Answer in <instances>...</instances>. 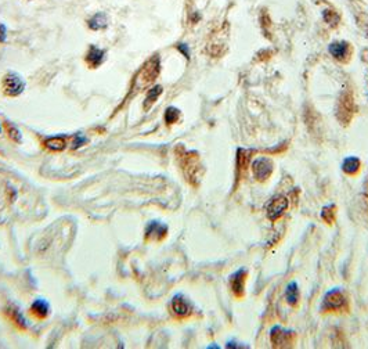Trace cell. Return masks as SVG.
<instances>
[{
  "mask_svg": "<svg viewBox=\"0 0 368 349\" xmlns=\"http://www.w3.org/2000/svg\"><path fill=\"white\" fill-rule=\"evenodd\" d=\"M161 72V60L158 56H152L145 61L139 72L136 73L135 81H133V89L136 92L139 90H144V89L150 88L151 85L155 82L158 75Z\"/></svg>",
  "mask_w": 368,
  "mask_h": 349,
  "instance_id": "cell-1",
  "label": "cell"
},
{
  "mask_svg": "<svg viewBox=\"0 0 368 349\" xmlns=\"http://www.w3.org/2000/svg\"><path fill=\"white\" fill-rule=\"evenodd\" d=\"M183 173L192 186H198L202 175V165L197 152H183L179 156Z\"/></svg>",
  "mask_w": 368,
  "mask_h": 349,
  "instance_id": "cell-2",
  "label": "cell"
},
{
  "mask_svg": "<svg viewBox=\"0 0 368 349\" xmlns=\"http://www.w3.org/2000/svg\"><path fill=\"white\" fill-rule=\"evenodd\" d=\"M354 112H356V104H354L353 94L350 92H343L338 100L337 118L342 125H348L352 121Z\"/></svg>",
  "mask_w": 368,
  "mask_h": 349,
  "instance_id": "cell-3",
  "label": "cell"
},
{
  "mask_svg": "<svg viewBox=\"0 0 368 349\" xmlns=\"http://www.w3.org/2000/svg\"><path fill=\"white\" fill-rule=\"evenodd\" d=\"M346 307V297L338 288H334L325 294L322 299L321 309L324 312H334V311H343Z\"/></svg>",
  "mask_w": 368,
  "mask_h": 349,
  "instance_id": "cell-4",
  "label": "cell"
},
{
  "mask_svg": "<svg viewBox=\"0 0 368 349\" xmlns=\"http://www.w3.org/2000/svg\"><path fill=\"white\" fill-rule=\"evenodd\" d=\"M270 339L275 348H290L295 342V333L290 330H284L280 326H275L270 331Z\"/></svg>",
  "mask_w": 368,
  "mask_h": 349,
  "instance_id": "cell-5",
  "label": "cell"
},
{
  "mask_svg": "<svg viewBox=\"0 0 368 349\" xmlns=\"http://www.w3.org/2000/svg\"><path fill=\"white\" fill-rule=\"evenodd\" d=\"M25 84L24 81L14 72H10L5 75V78L2 81V89H3V93L6 96H10V97H16L18 94L24 92Z\"/></svg>",
  "mask_w": 368,
  "mask_h": 349,
  "instance_id": "cell-6",
  "label": "cell"
},
{
  "mask_svg": "<svg viewBox=\"0 0 368 349\" xmlns=\"http://www.w3.org/2000/svg\"><path fill=\"white\" fill-rule=\"evenodd\" d=\"M252 172H254V176L256 177V180L265 182L273 173V162L269 158H266V157H259L252 164Z\"/></svg>",
  "mask_w": 368,
  "mask_h": 349,
  "instance_id": "cell-7",
  "label": "cell"
},
{
  "mask_svg": "<svg viewBox=\"0 0 368 349\" xmlns=\"http://www.w3.org/2000/svg\"><path fill=\"white\" fill-rule=\"evenodd\" d=\"M288 208V200L285 197H275L270 201L267 207V216L271 222H275Z\"/></svg>",
  "mask_w": 368,
  "mask_h": 349,
  "instance_id": "cell-8",
  "label": "cell"
},
{
  "mask_svg": "<svg viewBox=\"0 0 368 349\" xmlns=\"http://www.w3.org/2000/svg\"><path fill=\"white\" fill-rule=\"evenodd\" d=\"M245 280H247V272L239 269L234 273L230 279V288L237 298H242L245 294Z\"/></svg>",
  "mask_w": 368,
  "mask_h": 349,
  "instance_id": "cell-9",
  "label": "cell"
},
{
  "mask_svg": "<svg viewBox=\"0 0 368 349\" xmlns=\"http://www.w3.org/2000/svg\"><path fill=\"white\" fill-rule=\"evenodd\" d=\"M171 309L173 315L177 318H187V316L191 315V305L182 295H176L172 299Z\"/></svg>",
  "mask_w": 368,
  "mask_h": 349,
  "instance_id": "cell-10",
  "label": "cell"
},
{
  "mask_svg": "<svg viewBox=\"0 0 368 349\" xmlns=\"http://www.w3.org/2000/svg\"><path fill=\"white\" fill-rule=\"evenodd\" d=\"M168 227L165 224L158 223V222H151L147 229H145V239L147 240H154V241H161L166 236Z\"/></svg>",
  "mask_w": 368,
  "mask_h": 349,
  "instance_id": "cell-11",
  "label": "cell"
},
{
  "mask_svg": "<svg viewBox=\"0 0 368 349\" xmlns=\"http://www.w3.org/2000/svg\"><path fill=\"white\" fill-rule=\"evenodd\" d=\"M330 53L331 56L337 58V60H346V58L350 56V47H349V43L346 42H334L330 45Z\"/></svg>",
  "mask_w": 368,
  "mask_h": 349,
  "instance_id": "cell-12",
  "label": "cell"
},
{
  "mask_svg": "<svg viewBox=\"0 0 368 349\" xmlns=\"http://www.w3.org/2000/svg\"><path fill=\"white\" fill-rule=\"evenodd\" d=\"M104 50L96 46H90L88 54H86V63L92 68H97L104 61Z\"/></svg>",
  "mask_w": 368,
  "mask_h": 349,
  "instance_id": "cell-13",
  "label": "cell"
},
{
  "mask_svg": "<svg viewBox=\"0 0 368 349\" xmlns=\"http://www.w3.org/2000/svg\"><path fill=\"white\" fill-rule=\"evenodd\" d=\"M49 312H50V307L45 299H36L32 303L31 313L36 319H46L49 316Z\"/></svg>",
  "mask_w": 368,
  "mask_h": 349,
  "instance_id": "cell-14",
  "label": "cell"
},
{
  "mask_svg": "<svg viewBox=\"0 0 368 349\" xmlns=\"http://www.w3.org/2000/svg\"><path fill=\"white\" fill-rule=\"evenodd\" d=\"M6 313H7V316H9V319H10L11 322L13 323L16 324L17 327H20L22 328V330H25L26 328V322H25V319H24V316L21 315V312L17 309L16 306H10V307H7V311H6Z\"/></svg>",
  "mask_w": 368,
  "mask_h": 349,
  "instance_id": "cell-15",
  "label": "cell"
},
{
  "mask_svg": "<svg viewBox=\"0 0 368 349\" xmlns=\"http://www.w3.org/2000/svg\"><path fill=\"white\" fill-rule=\"evenodd\" d=\"M360 165H361V162L358 158L356 157H349L346 158L342 164V169L343 172L348 173V175H356V173L360 171Z\"/></svg>",
  "mask_w": 368,
  "mask_h": 349,
  "instance_id": "cell-16",
  "label": "cell"
},
{
  "mask_svg": "<svg viewBox=\"0 0 368 349\" xmlns=\"http://www.w3.org/2000/svg\"><path fill=\"white\" fill-rule=\"evenodd\" d=\"M45 146L52 150V151H62L67 147V140L62 136H56V137H49L45 141Z\"/></svg>",
  "mask_w": 368,
  "mask_h": 349,
  "instance_id": "cell-17",
  "label": "cell"
},
{
  "mask_svg": "<svg viewBox=\"0 0 368 349\" xmlns=\"http://www.w3.org/2000/svg\"><path fill=\"white\" fill-rule=\"evenodd\" d=\"M108 24V20H107V16L104 14V13H97V14H94L90 20H89V26H90V29H93V31H100V29H103L105 28Z\"/></svg>",
  "mask_w": 368,
  "mask_h": 349,
  "instance_id": "cell-18",
  "label": "cell"
},
{
  "mask_svg": "<svg viewBox=\"0 0 368 349\" xmlns=\"http://www.w3.org/2000/svg\"><path fill=\"white\" fill-rule=\"evenodd\" d=\"M161 94H162V86H154L152 89H150V92H148L147 96H145L144 103H143V108H144L145 111H148V109L151 108V105L155 103Z\"/></svg>",
  "mask_w": 368,
  "mask_h": 349,
  "instance_id": "cell-19",
  "label": "cell"
},
{
  "mask_svg": "<svg viewBox=\"0 0 368 349\" xmlns=\"http://www.w3.org/2000/svg\"><path fill=\"white\" fill-rule=\"evenodd\" d=\"M285 299L287 302L290 303V305H296L298 301H299V288H298V284L295 282H292L288 284L287 287V291H285Z\"/></svg>",
  "mask_w": 368,
  "mask_h": 349,
  "instance_id": "cell-20",
  "label": "cell"
},
{
  "mask_svg": "<svg viewBox=\"0 0 368 349\" xmlns=\"http://www.w3.org/2000/svg\"><path fill=\"white\" fill-rule=\"evenodd\" d=\"M251 154H252V151H249V150H244V148H239L238 152H237V167H238L239 173L242 172V171H245L247 167H248Z\"/></svg>",
  "mask_w": 368,
  "mask_h": 349,
  "instance_id": "cell-21",
  "label": "cell"
},
{
  "mask_svg": "<svg viewBox=\"0 0 368 349\" xmlns=\"http://www.w3.org/2000/svg\"><path fill=\"white\" fill-rule=\"evenodd\" d=\"M335 215H337V207L335 205H327L322 208L321 216L324 219V222H327L328 224H332L335 222Z\"/></svg>",
  "mask_w": 368,
  "mask_h": 349,
  "instance_id": "cell-22",
  "label": "cell"
},
{
  "mask_svg": "<svg viewBox=\"0 0 368 349\" xmlns=\"http://www.w3.org/2000/svg\"><path fill=\"white\" fill-rule=\"evenodd\" d=\"M322 17H324V20H325V22H327L328 25L331 26H337L338 24H339V21H341V18L338 16V13H335L334 10H324Z\"/></svg>",
  "mask_w": 368,
  "mask_h": 349,
  "instance_id": "cell-23",
  "label": "cell"
},
{
  "mask_svg": "<svg viewBox=\"0 0 368 349\" xmlns=\"http://www.w3.org/2000/svg\"><path fill=\"white\" fill-rule=\"evenodd\" d=\"M179 117H180V111L177 108H175V107H169L165 112V122L168 125H172V124L177 122Z\"/></svg>",
  "mask_w": 368,
  "mask_h": 349,
  "instance_id": "cell-24",
  "label": "cell"
},
{
  "mask_svg": "<svg viewBox=\"0 0 368 349\" xmlns=\"http://www.w3.org/2000/svg\"><path fill=\"white\" fill-rule=\"evenodd\" d=\"M6 128H7V132H9V136H10L11 140H14V141H17V143H20V141H21V133H20V131L17 129L16 126H13V125H10V124H7V125H6Z\"/></svg>",
  "mask_w": 368,
  "mask_h": 349,
  "instance_id": "cell-25",
  "label": "cell"
},
{
  "mask_svg": "<svg viewBox=\"0 0 368 349\" xmlns=\"http://www.w3.org/2000/svg\"><path fill=\"white\" fill-rule=\"evenodd\" d=\"M86 143V137H83L82 135H78L75 137V140H73V148H78V147L83 146Z\"/></svg>",
  "mask_w": 368,
  "mask_h": 349,
  "instance_id": "cell-26",
  "label": "cell"
},
{
  "mask_svg": "<svg viewBox=\"0 0 368 349\" xmlns=\"http://www.w3.org/2000/svg\"><path fill=\"white\" fill-rule=\"evenodd\" d=\"M6 41V26L0 25V42H5Z\"/></svg>",
  "mask_w": 368,
  "mask_h": 349,
  "instance_id": "cell-27",
  "label": "cell"
},
{
  "mask_svg": "<svg viewBox=\"0 0 368 349\" xmlns=\"http://www.w3.org/2000/svg\"><path fill=\"white\" fill-rule=\"evenodd\" d=\"M177 49H179V50H182V52L184 53V56H186V57H188V49H187L186 45H179V46H177Z\"/></svg>",
  "mask_w": 368,
  "mask_h": 349,
  "instance_id": "cell-28",
  "label": "cell"
},
{
  "mask_svg": "<svg viewBox=\"0 0 368 349\" xmlns=\"http://www.w3.org/2000/svg\"><path fill=\"white\" fill-rule=\"evenodd\" d=\"M364 58H365V60H367V61H368V52L364 53Z\"/></svg>",
  "mask_w": 368,
  "mask_h": 349,
  "instance_id": "cell-29",
  "label": "cell"
},
{
  "mask_svg": "<svg viewBox=\"0 0 368 349\" xmlns=\"http://www.w3.org/2000/svg\"><path fill=\"white\" fill-rule=\"evenodd\" d=\"M365 31H367V35H368V21H367V25H365Z\"/></svg>",
  "mask_w": 368,
  "mask_h": 349,
  "instance_id": "cell-30",
  "label": "cell"
}]
</instances>
